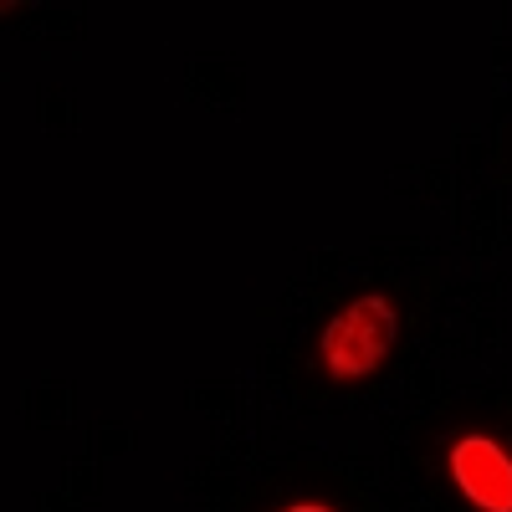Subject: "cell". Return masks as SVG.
I'll use <instances>...</instances> for the list:
<instances>
[{
	"label": "cell",
	"instance_id": "obj_2",
	"mask_svg": "<svg viewBox=\"0 0 512 512\" xmlns=\"http://www.w3.org/2000/svg\"><path fill=\"white\" fill-rule=\"evenodd\" d=\"M451 477L482 512H512V456L492 436H461L451 446Z\"/></svg>",
	"mask_w": 512,
	"mask_h": 512
},
{
	"label": "cell",
	"instance_id": "obj_3",
	"mask_svg": "<svg viewBox=\"0 0 512 512\" xmlns=\"http://www.w3.org/2000/svg\"><path fill=\"white\" fill-rule=\"evenodd\" d=\"M282 512H333V507H318V502H292V507H282Z\"/></svg>",
	"mask_w": 512,
	"mask_h": 512
},
{
	"label": "cell",
	"instance_id": "obj_1",
	"mask_svg": "<svg viewBox=\"0 0 512 512\" xmlns=\"http://www.w3.org/2000/svg\"><path fill=\"white\" fill-rule=\"evenodd\" d=\"M400 338V313L384 292H364L354 297L349 308H338L318 338V359H323V374L333 384H354V379H369L384 359H390Z\"/></svg>",
	"mask_w": 512,
	"mask_h": 512
}]
</instances>
